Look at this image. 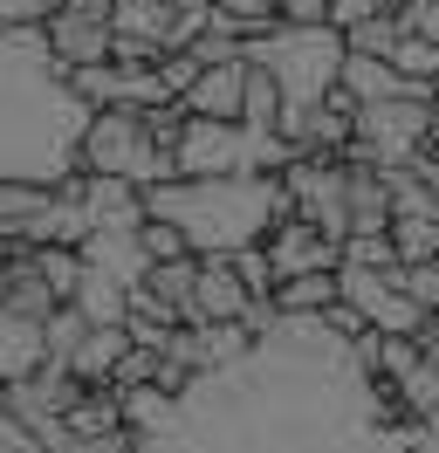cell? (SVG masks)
Returning a JSON list of instances; mask_svg holds the SVG:
<instances>
[{
  "label": "cell",
  "instance_id": "obj_1",
  "mask_svg": "<svg viewBox=\"0 0 439 453\" xmlns=\"http://www.w3.org/2000/svg\"><path fill=\"white\" fill-rule=\"evenodd\" d=\"M419 419H384L371 371L323 310H281L234 365L192 371L165 447H398Z\"/></svg>",
  "mask_w": 439,
  "mask_h": 453
},
{
  "label": "cell",
  "instance_id": "obj_2",
  "mask_svg": "<svg viewBox=\"0 0 439 453\" xmlns=\"http://www.w3.org/2000/svg\"><path fill=\"white\" fill-rule=\"evenodd\" d=\"M89 104L69 83L49 28H0V179L62 186L82 172Z\"/></svg>",
  "mask_w": 439,
  "mask_h": 453
},
{
  "label": "cell",
  "instance_id": "obj_3",
  "mask_svg": "<svg viewBox=\"0 0 439 453\" xmlns=\"http://www.w3.org/2000/svg\"><path fill=\"white\" fill-rule=\"evenodd\" d=\"M144 213H165L192 255H241L268 241L281 213H296V199L281 172H172L144 186Z\"/></svg>",
  "mask_w": 439,
  "mask_h": 453
},
{
  "label": "cell",
  "instance_id": "obj_4",
  "mask_svg": "<svg viewBox=\"0 0 439 453\" xmlns=\"http://www.w3.org/2000/svg\"><path fill=\"white\" fill-rule=\"evenodd\" d=\"M247 56L274 69V83L289 96V111H281V131H289L302 111H316L336 89L343 56H350V35L336 21H268L261 35H247Z\"/></svg>",
  "mask_w": 439,
  "mask_h": 453
},
{
  "label": "cell",
  "instance_id": "obj_5",
  "mask_svg": "<svg viewBox=\"0 0 439 453\" xmlns=\"http://www.w3.org/2000/svg\"><path fill=\"white\" fill-rule=\"evenodd\" d=\"M82 172H117V179H137V186H158V179L179 172V158L151 138L137 104H104L82 124Z\"/></svg>",
  "mask_w": 439,
  "mask_h": 453
},
{
  "label": "cell",
  "instance_id": "obj_6",
  "mask_svg": "<svg viewBox=\"0 0 439 453\" xmlns=\"http://www.w3.org/2000/svg\"><path fill=\"white\" fill-rule=\"evenodd\" d=\"M433 89H398V96H378V104H357V158H378V165H412L426 144H433Z\"/></svg>",
  "mask_w": 439,
  "mask_h": 453
},
{
  "label": "cell",
  "instance_id": "obj_7",
  "mask_svg": "<svg viewBox=\"0 0 439 453\" xmlns=\"http://www.w3.org/2000/svg\"><path fill=\"white\" fill-rule=\"evenodd\" d=\"M336 282H343V296H350L378 330H391V337H419V330L433 323V310H426V303L412 296V282H405V261H384V268H371V261H343Z\"/></svg>",
  "mask_w": 439,
  "mask_h": 453
},
{
  "label": "cell",
  "instance_id": "obj_8",
  "mask_svg": "<svg viewBox=\"0 0 439 453\" xmlns=\"http://www.w3.org/2000/svg\"><path fill=\"white\" fill-rule=\"evenodd\" d=\"M261 248H268V261H274V282H281V275H309V268H343V241L323 234L309 213H281Z\"/></svg>",
  "mask_w": 439,
  "mask_h": 453
},
{
  "label": "cell",
  "instance_id": "obj_9",
  "mask_svg": "<svg viewBox=\"0 0 439 453\" xmlns=\"http://www.w3.org/2000/svg\"><path fill=\"white\" fill-rule=\"evenodd\" d=\"M192 275H199V255L179 261H151L131 288V310L158 316V323H192Z\"/></svg>",
  "mask_w": 439,
  "mask_h": 453
},
{
  "label": "cell",
  "instance_id": "obj_10",
  "mask_svg": "<svg viewBox=\"0 0 439 453\" xmlns=\"http://www.w3.org/2000/svg\"><path fill=\"white\" fill-rule=\"evenodd\" d=\"M49 365V316H27L0 303V385H14L27 371Z\"/></svg>",
  "mask_w": 439,
  "mask_h": 453
},
{
  "label": "cell",
  "instance_id": "obj_11",
  "mask_svg": "<svg viewBox=\"0 0 439 453\" xmlns=\"http://www.w3.org/2000/svg\"><path fill=\"white\" fill-rule=\"evenodd\" d=\"M241 96H247V56H227V62H206L186 89V111L199 117H241Z\"/></svg>",
  "mask_w": 439,
  "mask_h": 453
},
{
  "label": "cell",
  "instance_id": "obj_12",
  "mask_svg": "<svg viewBox=\"0 0 439 453\" xmlns=\"http://www.w3.org/2000/svg\"><path fill=\"white\" fill-rule=\"evenodd\" d=\"M49 42L62 62H104L110 42H117V21H96V14H76V7H55L49 14Z\"/></svg>",
  "mask_w": 439,
  "mask_h": 453
},
{
  "label": "cell",
  "instance_id": "obj_13",
  "mask_svg": "<svg viewBox=\"0 0 439 453\" xmlns=\"http://www.w3.org/2000/svg\"><path fill=\"white\" fill-rule=\"evenodd\" d=\"M336 83L350 89L357 104H378V96H398V89H426V83H412V76H405V69H398L391 56H371V49H350Z\"/></svg>",
  "mask_w": 439,
  "mask_h": 453
},
{
  "label": "cell",
  "instance_id": "obj_14",
  "mask_svg": "<svg viewBox=\"0 0 439 453\" xmlns=\"http://www.w3.org/2000/svg\"><path fill=\"white\" fill-rule=\"evenodd\" d=\"M124 350H131V323H89V337L69 350V371H76V378H89V385H110Z\"/></svg>",
  "mask_w": 439,
  "mask_h": 453
},
{
  "label": "cell",
  "instance_id": "obj_15",
  "mask_svg": "<svg viewBox=\"0 0 439 453\" xmlns=\"http://www.w3.org/2000/svg\"><path fill=\"white\" fill-rule=\"evenodd\" d=\"M69 303H76L89 323H124V316H131V282L110 275V268H96V261H82V282H76Z\"/></svg>",
  "mask_w": 439,
  "mask_h": 453
},
{
  "label": "cell",
  "instance_id": "obj_16",
  "mask_svg": "<svg viewBox=\"0 0 439 453\" xmlns=\"http://www.w3.org/2000/svg\"><path fill=\"white\" fill-rule=\"evenodd\" d=\"M281 111H289V96H281V83H274V69L247 56V96H241V117L254 124V131H281Z\"/></svg>",
  "mask_w": 439,
  "mask_h": 453
},
{
  "label": "cell",
  "instance_id": "obj_17",
  "mask_svg": "<svg viewBox=\"0 0 439 453\" xmlns=\"http://www.w3.org/2000/svg\"><path fill=\"white\" fill-rule=\"evenodd\" d=\"M336 296H343L336 268H309V275H281V282H274V303H281V310H329Z\"/></svg>",
  "mask_w": 439,
  "mask_h": 453
},
{
  "label": "cell",
  "instance_id": "obj_18",
  "mask_svg": "<svg viewBox=\"0 0 439 453\" xmlns=\"http://www.w3.org/2000/svg\"><path fill=\"white\" fill-rule=\"evenodd\" d=\"M398 392H405V419H439V365L433 357H412L405 371H398Z\"/></svg>",
  "mask_w": 439,
  "mask_h": 453
},
{
  "label": "cell",
  "instance_id": "obj_19",
  "mask_svg": "<svg viewBox=\"0 0 439 453\" xmlns=\"http://www.w3.org/2000/svg\"><path fill=\"white\" fill-rule=\"evenodd\" d=\"M391 248H398V261H433L439 255V206L433 213H398L391 220Z\"/></svg>",
  "mask_w": 439,
  "mask_h": 453
},
{
  "label": "cell",
  "instance_id": "obj_20",
  "mask_svg": "<svg viewBox=\"0 0 439 453\" xmlns=\"http://www.w3.org/2000/svg\"><path fill=\"white\" fill-rule=\"evenodd\" d=\"M391 62H398V69H405L412 83H426V89L439 83V42H433V35H419V28H405V35H398V49H391Z\"/></svg>",
  "mask_w": 439,
  "mask_h": 453
},
{
  "label": "cell",
  "instance_id": "obj_21",
  "mask_svg": "<svg viewBox=\"0 0 439 453\" xmlns=\"http://www.w3.org/2000/svg\"><path fill=\"white\" fill-rule=\"evenodd\" d=\"M69 83H76V96L89 104V111L117 104V56H104V62H69Z\"/></svg>",
  "mask_w": 439,
  "mask_h": 453
},
{
  "label": "cell",
  "instance_id": "obj_22",
  "mask_svg": "<svg viewBox=\"0 0 439 453\" xmlns=\"http://www.w3.org/2000/svg\"><path fill=\"white\" fill-rule=\"evenodd\" d=\"M82 337H89V316H82L76 303H55V310H49V357H55V365H69V350H76Z\"/></svg>",
  "mask_w": 439,
  "mask_h": 453
},
{
  "label": "cell",
  "instance_id": "obj_23",
  "mask_svg": "<svg viewBox=\"0 0 439 453\" xmlns=\"http://www.w3.org/2000/svg\"><path fill=\"white\" fill-rule=\"evenodd\" d=\"M137 241H144V255H151V261H179V255H192V241H186L172 220H165V213H144Z\"/></svg>",
  "mask_w": 439,
  "mask_h": 453
},
{
  "label": "cell",
  "instance_id": "obj_24",
  "mask_svg": "<svg viewBox=\"0 0 439 453\" xmlns=\"http://www.w3.org/2000/svg\"><path fill=\"white\" fill-rule=\"evenodd\" d=\"M35 447H42V433H35V426L0 398V453H35Z\"/></svg>",
  "mask_w": 439,
  "mask_h": 453
},
{
  "label": "cell",
  "instance_id": "obj_25",
  "mask_svg": "<svg viewBox=\"0 0 439 453\" xmlns=\"http://www.w3.org/2000/svg\"><path fill=\"white\" fill-rule=\"evenodd\" d=\"M398 14H405V28H419V35H433V42H439V0H405Z\"/></svg>",
  "mask_w": 439,
  "mask_h": 453
},
{
  "label": "cell",
  "instance_id": "obj_26",
  "mask_svg": "<svg viewBox=\"0 0 439 453\" xmlns=\"http://www.w3.org/2000/svg\"><path fill=\"white\" fill-rule=\"evenodd\" d=\"M412 165H419V179H426V186H433V193H439V144H426V151H419Z\"/></svg>",
  "mask_w": 439,
  "mask_h": 453
},
{
  "label": "cell",
  "instance_id": "obj_27",
  "mask_svg": "<svg viewBox=\"0 0 439 453\" xmlns=\"http://www.w3.org/2000/svg\"><path fill=\"white\" fill-rule=\"evenodd\" d=\"M62 7H76V14H96V21H117V0H62Z\"/></svg>",
  "mask_w": 439,
  "mask_h": 453
},
{
  "label": "cell",
  "instance_id": "obj_28",
  "mask_svg": "<svg viewBox=\"0 0 439 453\" xmlns=\"http://www.w3.org/2000/svg\"><path fill=\"white\" fill-rule=\"evenodd\" d=\"M0 303H7V261H0Z\"/></svg>",
  "mask_w": 439,
  "mask_h": 453
},
{
  "label": "cell",
  "instance_id": "obj_29",
  "mask_svg": "<svg viewBox=\"0 0 439 453\" xmlns=\"http://www.w3.org/2000/svg\"><path fill=\"white\" fill-rule=\"evenodd\" d=\"M433 144H439V117H433Z\"/></svg>",
  "mask_w": 439,
  "mask_h": 453
}]
</instances>
